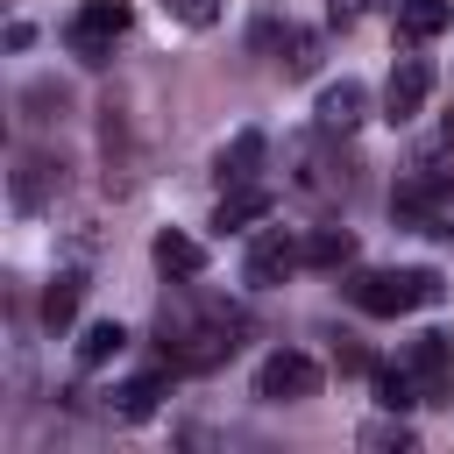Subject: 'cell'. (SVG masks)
Returning a JSON list of instances; mask_svg holds the SVG:
<instances>
[{
  "instance_id": "5",
  "label": "cell",
  "mask_w": 454,
  "mask_h": 454,
  "mask_svg": "<svg viewBox=\"0 0 454 454\" xmlns=\"http://www.w3.org/2000/svg\"><path fill=\"white\" fill-rule=\"evenodd\" d=\"M305 262V248L284 234V227H270V234H255L248 241V262H241V284H255V291H270V284H284L291 270Z\"/></svg>"
},
{
  "instance_id": "9",
  "label": "cell",
  "mask_w": 454,
  "mask_h": 454,
  "mask_svg": "<svg viewBox=\"0 0 454 454\" xmlns=\"http://www.w3.org/2000/svg\"><path fill=\"white\" fill-rule=\"evenodd\" d=\"M149 255H156V270H163V277H199V270H206V248H199L192 234H177V227H163Z\"/></svg>"
},
{
  "instance_id": "19",
  "label": "cell",
  "mask_w": 454,
  "mask_h": 454,
  "mask_svg": "<svg viewBox=\"0 0 454 454\" xmlns=\"http://www.w3.org/2000/svg\"><path fill=\"white\" fill-rule=\"evenodd\" d=\"M362 7H369V0H326V14H333V21H340V28H348V21H355V14H362Z\"/></svg>"
},
{
  "instance_id": "12",
  "label": "cell",
  "mask_w": 454,
  "mask_h": 454,
  "mask_svg": "<svg viewBox=\"0 0 454 454\" xmlns=\"http://www.w3.org/2000/svg\"><path fill=\"white\" fill-rule=\"evenodd\" d=\"M78 298H85V277H78V270L50 277V291H43V319H50V326H71V319H78Z\"/></svg>"
},
{
  "instance_id": "4",
  "label": "cell",
  "mask_w": 454,
  "mask_h": 454,
  "mask_svg": "<svg viewBox=\"0 0 454 454\" xmlns=\"http://www.w3.org/2000/svg\"><path fill=\"white\" fill-rule=\"evenodd\" d=\"M426 92H433V64H426V57H397V64H390V85H383V121H390V128L419 121Z\"/></svg>"
},
{
  "instance_id": "3",
  "label": "cell",
  "mask_w": 454,
  "mask_h": 454,
  "mask_svg": "<svg viewBox=\"0 0 454 454\" xmlns=\"http://www.w3.org/2000/svg\"><path fill=\"white\" fill-rule=\"evenodd\" d=\"M312 390H319V362L298 355V348H277V355L255 369V397H262V404H298V397H312Z\"/></svg>"
},
{
  "instance_id": "15",
  "label": "cell",
  "mask_w": 454,
  "mask_h": 454,
  "mask_svg": "<svg viewBox=\"0 0 454 454\" xmlns=\"http://www.w3.org/2000/svg\"><path fill=\"white\" fill-rule=\"evenodd\" d=\"M121 348H128V326H121V319H99V326H85L78 362H85V369H99V362H114Z\"/></svg>"
},
{
  "instance_id": "7",
  "label": "cell",
  "mask_w": 454,
  "mask_h": 454,
  "mask_svg": "<svg viewBox=\"0 0 454 454\" xmlns=\"http://www.w3.org/2000/svg\"><path fill=\"white\" fill-rule=\"evenodd\" d=\"M270 206H277V192H270V184H234V192L220 199L213 227H220V234H248L255 220H270Z\"/></svg>"
},
{
  "instance_id": "1",
  "label": "cell",
  "mask_w": 454,
  "mask_h": 454,
  "mask_svg": "<svg viewBox=\"0 0 454 454\" xmlns=\"http://www.w3.org/2000/svg\"><path fill=\"white\" fill-rule=\"evenodd\" d=\"M348 298H355L369 319H404V312H419V305H440L447 284H440V270H362V277L348 284Z\"/></svg>"
},
{
  "instance_id": "14",
  "label": "cell",
  "mask_w": 454,
  "mask_h": 454,
  "mask_svg": "<svg viewBox=\"0 0 454 454\" xmlns=\"http://www.w3.org/2000/svg\"><path fill=\"white\" fill-rule=\"evenodd\" d=\"M305 262H312V270H340V262H355V234H348V227H319V234L305 241Z\"/></svg>"
},
{
  "instance_id": "6",
  "label": "cell",
  "mask_w": 454,
  "mask_h": 454,
  "mask_svg": "<svg viewBox=\"0 0 454 454\" xmlns=\"http://www.w3.org/2000/svg\"><path fill=\"white\" fill-rule=\"evenodd\" d=\"M262 128H241L227 149H220V163H213V177H220V192H234V184H255V170H262Z\"/></svg>"
},
{
  "instance_id": "13",
  "label": "cell",
  "mask_w": 454,
  "mask_h": 454,
  "mask_svg": "<svg viewBox=\"0 0 454 454\" xmlns=\"http://www.w3.org/2000/svg\"><path fill=\"white\" fill-rule=\"evenodd\" d=\"M156 404H163V376H128L114 390V419H149Z\"/></svg>"
},
{
  "instance_id": "2",
  "label": "cell",
  "mask_w": 454,
  "mask_h": 454,
  "mask_svg": "<svg viewBox=\"0 0 454 454\" xmlns=\"http://www.w3.org/2000/svg\"><path fill=\"white\" fill-rule=\"evenodd\" d=\"M128 0H85L78 14H71V50L85 57V64H106L114 57V35H128Z\"/></svg>"
},
{
  "instance_id": "16",
  "label": "cell",
  "mask_w": 454,
  "mask_h": 454,
  "mask_svg": "<svg viewBox=\"0 0 454 454\" xmlns=\"http://www.w3.org/2000/svg\"><path fill=\"white\" fill-rule=\"evenodd\" d=\"M376 404L383 411H411L419 404V376L411 369H376Z\"/></svg>"
},
{
  "instance_id": "11",
  "label": "cell",
  "mask_w": 454,
  "mask_h": 454,
  "mask_svg": "<svg viewBox=\"0 0 454 454\" xmlns=\"http://www.w3.org/2000/svg\"><path fill=\"white\" fill-rule=\"evenodd\" d=\"M390 14H397V28H404L411 43H433V35L454 21V7H447V0H390Z\"/></svg>"
},
{
  "instance_id": "10",
  "label": "cell",
  "mask_w": 454,
  "mask_h": 454,
  "mask_svg": "<svg viewBox=\"0 0 454 454\" xmlns=\"http://www.w3.org/2000/svg\"><path fill=\"white\" fill-rule=\"evenodd\" d=\"M404 369H411L426 390H440V376L454 369V348H447V333H419V340L404 348Z\"/></svg>"
},
{
  "instance_id": "17",
  "label": "cell",
  "mask_w": 454,
  "mask_h": 454,
  "mask_svg": "<svg viewBox=\"0 0 454 454\" xmlns=\"http://www.w3.org/2000/svg\"><path fill=\"white\" fill-rule=\"evenodd\" d=\"M43 192H50V163H43V156H28V163L14 170V206L28 213V206H43Z\"/></svg>"
},
{
  "instance_id": "8",
  "label": "cell",
  "mask_w": 454,
  "mask_h": 454,
  "mask_svg": "<svg viewBox=\"0 0 454 454\" xmlns=\"http://www.w3.org/2000/svg\"><path fill=\"white\" fill-rule=\"evenodd\" d=\"M362 114H369V92H362L355 78H340V85H326V92H319V128L348 135V128H355Z\"/></svg>"
},
{
  "instance_id": "18",
  "label": "cell",
  "mask_w": 454,
  "mask_h": 454,
  "mask_svg": "<svg viewBox=\"0 0 454 454\" xmlns=\"http://www.w3.org/2000/svg\"><path fill=\"white\" fill-rule=\"evenodd\" d=\"M163 7H170L184 28H213V21H220V0H163Z\"/></svg>"
}]
</instances>
